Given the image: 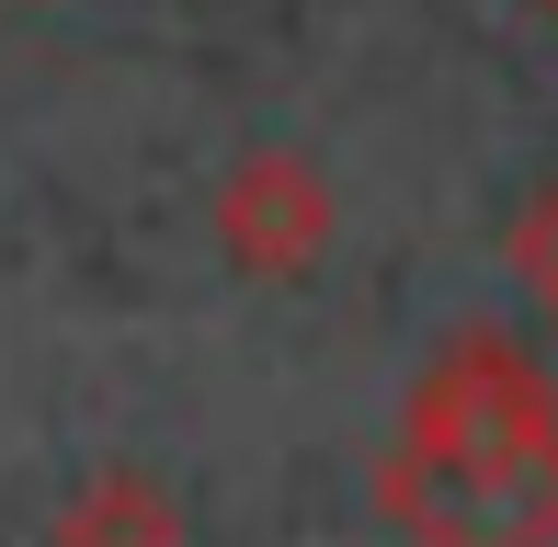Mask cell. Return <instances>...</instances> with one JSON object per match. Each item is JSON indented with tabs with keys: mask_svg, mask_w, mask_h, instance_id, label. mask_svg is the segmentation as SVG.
Wrapping results in <instances>:
<instances>
[{
	"mask_svg": "<svg viewBox=\"0 0 558 547\" xmlns=\"http://www.w3.org/2000/svg\"><path fill=\"white\" fill-rule=\"evenodd\" d=\"M206 229H217V263L240 285H308L342 240V194L308 148H251V160H228Z\"/></svg>",
	"mask_w": 558,
	"mask_h": 547,
	"instance_id": "2",
	"label": "cell"
},
{
	"mask_svg": "<svg viewBox=\"0 0 558 547\" xmlns=\"http://www.w3.org/2000/svg\"><path fill=\"white\" fill-rule=\"evenodd\" d=\"M536 12H547V23H558V0H536Z\"/></svg>",
	"mask_w": 558,
	"mask_h": 547,
	"instance_id": "5",
	"label": "cell"
},
{
	"mask_svg": "<svg viewBox=\"0 0 558 547\" xmlns=\"http://www.w3.org/2000/svg\"><path fill=\"white\" fill-rule=\"evenodd\" d=\"M46 547H183V502H171L148 467H92L58 502Z\"/></svg>",
	"mask_w": 558,
	"mask_h": 547,
	"instance_id": "3",
	"label": "cell"
},
{
	"mask_svg": "<svg viewBox=\"0 0 558 547\" xmlns=\"http://www.w3.org/2000/svg\"><path fill=\"white\" fill-rule=\"evenodd\" d=\"M501 274H513V285L558 319V171H547L536 194H524L513 217H501Z\"/></svg>",
	"mask_w": 558,
	"mask_h": 547,
	"instance_id": "4",
	"label": "cell"
},
{
	"mask_svg": "<svg viewBox=\"0 0 558 547\" xmlns=\"http://www.w3.org/2000/svg\"><path fill=\"white\" fill-rule=\"evenodd\" d=\"M376 525L399 547H558V377L513 331H456L376 445Z\"/></svg>",
	"mask_w": 558,
	"mask_h": 547,
	"instance_id": "1",
	"label": "cell"
}]
</instances>
